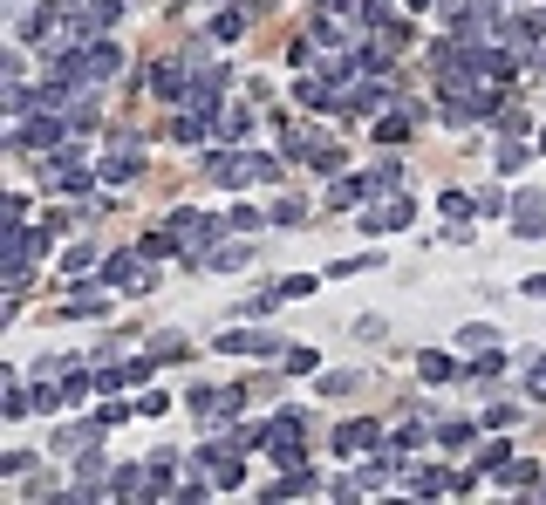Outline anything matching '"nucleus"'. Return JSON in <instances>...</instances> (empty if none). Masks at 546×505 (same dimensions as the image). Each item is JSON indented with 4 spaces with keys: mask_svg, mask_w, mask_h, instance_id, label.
Wrapping results in <instances>:
<instances>
[{
    "mask_svg": "<svg viewBox=\"0 0 546 505\" xmlns=\"http://www.w3.org/2000/svg\"><path fill=\"white\" fill-rule=\"evenodd\" d=\"M198 164H205V178H212V185H253V178H280V157H267V151H233V144L205 151Z\"/></svg>",
    "mask_w": 546,
    "mask_h": 505,
    "instance_id": "f257e3e1",
    "label": "nucleus"
},
{
    "mask_svg": "<svg viewBox=\"0 0 546 505\" xmlns=\"http://www.w3.org/2000/svg\"><path fill=\"white\" fill-rule=\"evenodd\" d=\"M301 451H308V417H301V410H273L267 458H280V471H287V465H301Z\"/></svg>",
    "mask_w": 546,
    "mask_h": 505,
    "instance_id": "f03ea898",
    "label": "nucleus"
},
{
    "mask_svg": "<svg viewBox=\"0 0 546 505\" xmlns=\"http://www.w3.org/2000/svg\"><path fill=\"white\" fill-rule=\"evenodd\" d=\"M103 280H110L117 294H144V287H151V253H144V246H137V253H110V260H103Z\"/></svg>",
    "mask_w": 546,
    "mask_h": 505,
    "instance_id": "7ed1b4c3",
    "label": "nucleus"
},
{
    "mask_svg": "<svg viewBox=\"0 0 546 505\" xmlns=\"http://www.w3.org/2000/svg\"><path fill=\"white\" fill-rule=\"evenodd\" d=\"M192 471H205V478H212L219 492H233L239 478H246V465H239V451H233V444H226V451H219V444H205V451H192Z\"/></svg>",
    "mask_w": 546,
    "mask_h": 505,
    "instance_id": "20e7f679",
    "label": "nucleus"
},
{
    "mask_svg": "<svg viewBox=\"0 0 546 505\" xmlns=\"http://www.w3.org/2000/svg\"><path fill=\"white\" fill-rule=\"evenodd\" d=\"M137 171H144V151H137V137H117V144L103 151V164H96V178H103V185H130Z\"/></svg>",
    "mask_w": 546,
    "mask_h": 505,
    "instance_id": "39448f33",
    "label": "nucleus"
},
{
    "mask_svg": "<svg viewBox=\"0 0 546 505\" xmlns=\"http://www.w3.org/2000/svg\"><path fill=\"white\" fill-rule=\"evenodd\" d=\"M410 219H417V198H390V205H369V212H362V233L383 239V233H403Z\"/></svg>",
    "mask_w": 546,
    "mask_h": 505,
    "instance_id": "423d86ee",
    "label": "nucleus"
},
{
    "mask_svg": "<svg viewBox=\"0 0 546 505\" xmlns=\"http://www.w3.org/2000/svg\"><path fill=\"white\" fill-rule=\"evenodd\" d=\"M151 96L157 103H185V96H192V55H185V62H157L151 69Z\"/></svg>",
    "mask_w": 546,
    "mask_h": 505,
    "instance_id": "0eeeda50",
    "label": "nucleus"
},
{
    "mask_svg": "<svg viewBox=\"0 0 546 505\" xmlns=\"http://www.w3.org/2000/svg\"><path fill=\"white\" fill-rule=\"evenodd\" d=\"M512 226L526 239H546V198L540 192H512Z\"/></svg>",
    "mask_w": 546,
    "mask_h": 505,
    "instance_id": "6e6552de",
    "label": "nucleus"
},
{
    "mask_svg": "<svg viewBox=\"0 0 546 505\" xmlns=\"http://www.w3.org/2000/svg\"><path fill=\"white\" fill-rule=\"evenodd\" d=\"M376 444H383V424H369V417H355V424L335 430V451H342V458H355V451H376Z\"/></svg>",
    "mask_w": 546,
    "mask_h": 505,
    "instance_id": "1a4fd4ad",
    "label": "nucleus"
},
{
    "mask_svg": "<svg viewBox=\"0 0 546 505\" xmlns=\"http://www.w3.org/2000/svg\"><path fill=\"white\" fill-rule=\"evenodd\" d=\"M219 349H226V355H280V342L260 335V328H226V335H219Z\"/></svg>",
    "mask_w": 546,
    "mask_h": 505,
    "instance_id": "9d476101",
    "label": "nucleus"
},
{
    "mask_svg": "<svg viewBox=\"0 0 546 505\" xmlns=\"http://www.w3.org/2000/svg\"><path fill=\"white\" fill-rule=\"evenodd\" d=\"M314 492H321V478H314L308 465H287V478L267 485V499H314Z\"/></svg>",
    "mask_w": 546,
    "mask_h": 505,
    "instance_id": "9b49d317",
    "label": "nucleus"
},
{
    "mask_svg": "<svg viewBox=\"0 0 546 505\" xmlns=\"http://www.w3.org/2000/svg\"><path fill=\"white\" fill-rule=\"evenodd\" d=\"M246 260H253V246H219V239H212V246H205V253H198V267H212V273H239L246 267Z\"/></svg>",
    "mask_w": 546,
    "mask_h": 505,
    "instance_id": "f8f14e48",
    "label": "nucleus"
},
{
    "mask_svg": "<svg viewBox=\"0 0 546 505\" xmlns=\"http://www.w3.org/2000/svg\"><path fill=\"white\" fill-rule=\"evenodd\" d=\"M110 294H117L110 280H103V287H76V294H69V308H62V314H76V321H89V314H110Z\"/></svg>",
    "mask_w": 546,
    "mask_h": 505,
    "instance_id": "ddd939ff",
    "label": "nucleus"
},
{
    "mask_svg": "<svg viewBox=\"0 0 546 505\" xmlns=\"http://www.w3.org/2000/svg\"><path fill=\"white\" fill-rule=\"evenodd\" d=\"M417 376H424V383H458L465 369H458V355H444V349H424V355H417Z\"/></svg>",
    "mask_w": 546,
    "mask_h": 505,
    "instance_id": "4468645a",
    "label": "nucleus"
},
{
    "mask_svg": "<svg viewBox=\"0 0 546 505\" xmlns=\"http://www.w3.org/2000/svg\"><path fill=\"white\" fill-rule=\"evenodd\" d=\"M369 192H383L376 171H369V178H342V185H328V212H349L355 198H369Z\"/></svg>",
    "mask_w": 546,
    "mask_h": 505,
    "instance_id": "2eb2a0df",
    "label": "nucleus"
},
{
    "mask_svg": "<svg viewBox=\"0 0 546 505\" xmlns=\"http://www.w3.org/2000/svg\"><path fill=\"white\" fill-rule=\"evenodd\" d=\"M471 437H478V424H471V417H444V424H437V451H465Z\"/></svg>",
    "mask_w": 546,
    "mask_h": 505,
    "instance_id": "dca6fc26",
    "label": "nucleus"
},
{
    "mask_svg": "<svg viewBox=\"0 0 546 505\" xmlns=\"http://www.w3.org/2000/svg\"><path fill=\"white\" fill-rule=\"evenodd\" d=\"M28 410H41V403H35V389L7 383V396H0V417H7V424H21V417H28Z\"/></svg>",
    "mask_w": 546,
    "mask_h": 505,
    "instance_id": "f3484780",
    "label": "nucleus"
},
{
    "mask_svg": "<svg viewBox=\"0 0 546 505\" xmlns=\"http://www.w3.org/2000/svg\"><path fill=\"white\" fill-rule=\"evenodd\" d=\"M96 430H103V424H69V430H55V451H62V458H69V451H89V444H96Z\"/></svg>",
    "mask_w": 546,
    "mask_h": 505,
    "instance_id": "a211bd4d",
    "label": "nucleus"
},
{
    "mask_svg": "<svg viewBox=\"0 0 546 505\" xmlns=\"http://www.w3.org/2000/svg\"><path fill=\"white\" fill-rule=\"evenodd\" d=\"M410 492H417V499H437V492H451V478L430 471V465H417V471H410Z\"/></svg>",
    "mask_w": 546,
    "mask_h": 505,
    "instance_id": "6ab92c4d",
    "label": "nucleus"
},
{
    "mask_svg": "<svg viewBox=\"0 0 546 505\" xmlns=\"http://www.w3.org/2000/svg\"><path fill=\"white\" fill-rule=\"evenodd\" d=\"M410 137V110H390V117H376V144H403Z\"/></svg>",
    "mask_w": 546,
    "mask_h": 505,
    "instance_id": "aec40b11",
    "label": "nucleus"
},
{
    "mask_svg": "<svg viewBox=\"0 0 546 505\" xmlns=\"http://www.w3.org/2000/svg\"><path fill=\"white\" fill-rule=\"evenodd\" d=\"M62 273H103V260H96V246H69V253H62Z\"/></svg>",
    "mask_w": 546,
    "mask_h": 505,
    "instance_id": "412c9836",
    "label": "nucleus"
},
{
    "mask_svg": "<svg viewBox=\"0 0 546 505\" xmlns=\"http://www.w3.org/2000/svg\"><path fill=\"white\" fill-rule=\"evenodd\" d=\"M239 35H246V14H239V7H226V14L212 21V41L226 48V41H239Z\"/></svg>",
    "mask_w": 546,
    "mask_h": 505,
    "instance_id": "4be33fe9",
    "label": "nucleus"
},
{
    "mask_svg": "<svg viewBox=\"0 0 546 505\" xmlns=\"http://www.w3.org/2000/svg\"><path fill=\"white\" fill-rule=\"evenodd\" d=\"M171 137H178V144H198V137H205V117H198V110H178V117H171Z\"/></svg>",
    "mask_w": 546,
    "mask_h": 505,
    "instance_id": "5701e85b",
    "label": "nucleus"
},
{
    "mask_svg": "<svg viewBox=\"0 0 546 505\" xmlns=\"http://www.w3.org/2000/svg\"><path fill=\"white\" fill-rule=\"evenodd\" d=\"M526 157H533V144H499V151H492V171H526Z\"/></svg>",
    "mask_w": 546,
    "mask_h": 505,
    "instance_id": "b1692460",
    "label": "nucleus"
},
{
    "mask_svg": "<svg viewBox=\"0 0 546 505\" xmlns=\"http://www.w3.org/2000/svg\"><path fill=\"white\" fill-rule=\"evenodd\" d=\"M506 465H512V444H499V437H492V444L478 451V471H492V478H499Z\"/></svg>",
    "mask_w": 546,
    "mask_h": 505,
    "instance_id": "393cba45",
    "label": "nucleus"
},
{
    "mask_svg": "<svg viewBox=\"0 0 546 505\" xmlns=\"http://www.w3.org/2000/svg\"><path fill=\"white\" fill-rule=\"evenodd\" d=\"M437 212H451V219H471V212H478V198H471V192H437Z\"/></svg>",
    "mask_w": 546,
    "mask_h": 505,
    "instance_id": "a878e982",
    "label": "nucleus"
},
{
    "mask_svg": "<svg viewBox=\"0 0 546 505\" xmlns=\"http://www.w3.org/2000/svg\"><path fill=\"white\" fill-rule=\"evenodd\" d=\"M314 362H321L314 349H280V369H287V376H314Z\"/></svg>",
    "mask_w": 546,
    "mask_h": 505,
    "instance_id": "bb28decb",
    "label": "nucleus"
},
{
    "mask_svg": "<svg viewBox=\"0 0 546 505\" xmlns=\"http://www.w3.org/2000/svg\"><path fill=\"white\" fill-rule=\"evenodd\" d=\"M471 376H478V383H499V376H506V355H499V349H478V369H471Z\"/></svg>",
    "mask_w": 546,
    "mask_h": 505,
    "instance_id": "cd10ccee",
    "label": "nucleus"
},
{
    "mask_svg": "<svg viewBox=\"0 0 546 505\" xmlns=\"http://www.w3.org/2000/svg\"><path fill=\"white\" fill-rule=\"evenodd\" d=\"M376 260H383V253H355V260H335V267H328V280H349V273H369Z\"/></svg>",
    "mask_w": 546,
    "mask_h": 505,
    "instance_id": "c85d7f7f",
    "label": "nucleus"
},
{
    "mask_svg": "<svg viewBox=\"0 0 546 505\" xmlns=\"http://www.w3.org/2000/svg\"><path fill=\"white\" fill-rule=\"evenodd\" d=\"M246 130H253V117H246V110H226V117H219V137H226V144H239Z\"/></svg>",
    "mask_w": 546,
    "mask_h": 505,
    "instance_id": "c756f323",
    "label": "nucleus"
},
{
    "mask_svg": "<svg viewBox=\"0 0 546 505\" xmlns=\"http://www.w3.org/2000/svg\"><path fill=\"white\" fill-rule=\"evenodd\" d=\"M273 294H280V301H301V294H314V273H287Z\"/></svg>",
    "mask_w": 546,
    "mask_h": 505,
    "instance_id": "7c9ffc66",
    "label": "nucleus"
},
{
    "mask_svg": "<svg viewBox=\"0 0 546 505\" xmlns=\"http://www.w3.org/2000/svg\"><path fill=\"white\" fill-rule=\"evenodd\" d=\"M185 465V458H178V451H171V444H164V451H151V471L157 478H164V492H171V471Z\"/></svg>",
    "mask_w": 546,
    "mask_h": 505,
    "instance_id": "2f4dec72",
    "label": "nucleus"
},
{
    "mask_svg": "<svg viewBox=\"0 0 546 505\" xmlns=\"http://www.w3.org/2000/svg\"><path fill=\"white\" fill-rule=\"evenodd\" d=\"M499 478H506V485H540V465H526V458H512V465L499 471Z\"/></svg>",
    "mask_w": 546,
    "mask_h": 505,
    "instance_id": "473e14b6",
    "label": "nucleus"
},
{
    "mask_svg": "<svg viewBox=\"0 0 546 505\" xmlns=\"http://www.w3.org/2000/svg\"><path fill=\"white\" fill-rule=\"evenodd\" d=\"M267 219H280V226H301V219H308V205H301V198H280Z\"/></svg>",
    "mask_w": 546,
    "mask_h": 505,
    "instance_id": "72a5a7b5",
    "label": "nucleus"
},
{
    "mask_svg": "<svg viewBox=\"0 0 546 505\" xmlns=\"http://www.w3.org/2000/svg\"><path fill=\"white\" fill-rule=\"evenodd\" d=\"M506 212H512L506 192H485V198H478V219H506Z\"/></svg>",
    "mask_w": 546,
    "mask_h": 505,
    "instance_id": "f704fd0d",
    "label": "nucleus"
},
{
    "mask_svg": "<svg viewBox=\"0 0 546 505\" xmlns=\"http://www.w3.org/2000/svg\"><path fill=\"white\" fill-rule=\"evenodd\" d=\"M478 424H485V430H506V424H519V410H512V403H492Z\"/></svg>",
    "mask_w": 546,
    "mask_h": 505,
    "instance_id": "c9c22d12",
    "label": "nucleus"
},
{
    "mask_svg": "<svg viewBox=\"0 0 546 505\" xmlns=\"http://www.w3.org/2000/svg\"><path fill=\"white\" fill-rule=\"evenodd\" d=\"M355 383H362V376H355V369H335V376H321V389H328V396H349Z\"/></svg>",
    "mask_w": 546,
    "mask_h": 505,
    "instance_id": "e433bc0d",
    "label": "nucleus"
},
{
    "mask_svg": "<svg viewBox=\"0 0 546 505\" xmlns=\"http://www.w3.org/2000/svg\"><path fill=\"white\" fill-rule=\"evenodd\" d=\"M226 226H233V233H253V226H260V212H253V205H233V212H226Z\"/></svg>",
    "mask_w": 546,
    "mask_h": 505,
    "instance_id": "4c0bfd02",
    "label": "nucleus"
},
{
    "mask_svg": "<svg viewBox=\"0 0 546 505\" xmlns=\"http://www.w3.org/2000/svg\"><path fill=\"white\" fill-rule=\"evenodd\" d=\"M164 410H171V396H164V389H144V403H137V417H164Z\"/></svg>",
    "mask_w": 546,
    "mask_h": 505,
    "instance_id": "58836bf2",
    "label": "nucleus"
},
{
    "mask_svg": "<svg viewBox=\"0 0 546 505\" xmlns=\"http://www.w3.org/2000/svg\"><path fill=\"white\" fill-rule=\"evenodd\" d=\"M130 417H137V410H130V403H117V396H110V403H103V417H96V424L110 430V424H130Z\"/></svg>",
    "mask_w": 546,
    "mask_h": 505,
    "instance_id": "ea45409f",
    "label": "nucleus"
},
{
    "mask_svg": "<svg viewBox=\"0 0 546 505\" xmlns=\"http://www.w3.org/2000/svg\"><path fill=\"white\" fill-rule=\"evenodd\" d=\"M21 471H35V458H28V451H7V458H0V478H21Z\"/></svg>",
    "mask_w": 546,
    "mask_h": 505,
    "instance_id": "a19ab883",
    "label": "nucleus"
},
{
    "mask_svg": "<svg viewBox=\"0 0 546 505\" xmlns=\"http://www.w3.org/2000/svg\"><path fill=\"white\" fill-rule=\"evenodd\" d=\"M458 342H465V349H492V328H485V321H471V328L458 335Z\"/></svg>",
    "mask_w": 546,
    "mask_h": 505,
    "instance_id": "79ce46f5",
    "label": "nucleus"
},
{
    "mask_svg": "<svg viewBox=\"0 0 546 505\" xmlns=\"http://www.w3.org/2000/svg\"><path fill=\"white\" fill-rule=\"evenodd\" d=\"M376 185H390V192L403 185V164H396V157H383V164H376Z\"/></svg>",
    "mask_w": 546,
    "mask_h": 505,
    "instance_id": "37998d69",
    "label": "nucleus"
},
{
    "mask_svg": "<svg viewBox=\"0 0 546 505\" xmlns=\"http://www.w3.org/2000/svg\"><path fill=\"white\" fill-rule=\"evenodd\" d=\"M151 355H157V362H164V355H185V335H157Z\"/></svg>",
    "mask_w": 546,
    "mask_h": 505,
    "instance_id": "c03bdc74",
    "label": "nucleus"
},
{
    "mask_svg": "<svg viewBox=\"0 0 546 505\" xmlns=\"http://www.w3.org/2000/svg\"><path fill=\"white\" fill-rule=\"evenodd\" d=\"M526 389H533V396L546 403V355H533V376H526Z\"/></svg>",
    "mask_w": 546,
    "mask_h": 505,
    "instance_id": "a18cd8bd",
    "label": "nucleus"
},
{
    "mask_svg": "<svg viewBox=\"0 0 546 505\" xmlns=\"http://www.w3.org/2000/svg\"><path fill=\"white\" fill-rule=\"evenodd\" d=\"M526 294H533V301H546V273H533V280H526Z\"/></svg>",
    "mask_w": 546,
    "mask_h": 505,
    "instance_id": "49530a36",
    "label": "nucleus"
},
{
    "mask_svg": "<svg viewBox=\"0 0 546 505\" xmlns=\"http://www.w3.org/2000/svg\"><path fill=\"white\" fill-rule=\"evenodd\" d=\"M403 7H437V0H403Z\"/></svg>",
    "mask_w": 546,
    "mask_h": 505,
    "instance_id": "de8ad7c7",
    "label": "nucleus"
},
{
    "mask_svg": "<svg viewBox=\"0 0 546 505\" xmlns=\"http://www.w3.org/2000/svg\"><path fill=\"white\" fill-rule=\"evenodd\" d=\"M540 499H546V478H540Z\"/></svg>",
    "mask_w": 546,
    "mask_h": 505,
    "instance_id": "09e8293b",
    "label": "nucleus"
},
{
    "mask_svg": "<svg viewBox=\"0 0 546 505\" xmlns=\"http://www.w3.org/2000/svg\"><path fill=\"white\" fill-rule=\"evenodd\" d=\"M540 151H546V137H540Z\"/></svg>",
    "mask_w": 546,
    "mask_h": 505,
    "instance_id": "8fccbe9b",
    "label": "nucleus"
}]
</instances>
